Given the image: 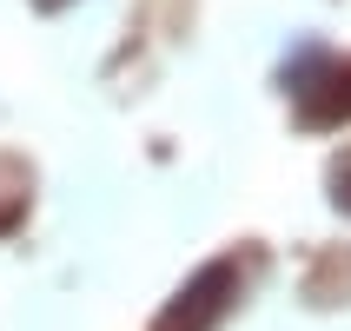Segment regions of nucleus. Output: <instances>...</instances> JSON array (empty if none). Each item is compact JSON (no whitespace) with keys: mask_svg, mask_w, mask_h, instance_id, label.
<instances>
[{"mask_svg":"<svg viewBox=\"0 0 351 331\" xmlns=\"http://www.w3.org/2000/svg\"><path fill=\"white\" fill-rule=\"evenodd\" d=\"M292 106L305 126H338L351 119V60L338 53H298V66H285Z\"/></svg>","mask_w":351,"mask_h":331,"instance_id":"f257e3e1","label":"nucleus"},{"mask_svg":"<svg viewBox=\"0 0 351 331\" xmlns=\"http://www.w3.org/2000/svg\"><path fill=\"white\" fill-rule=\"evenodd\" d=\"M232 292H239V272L219 258V265H206V272L186 285V292L159 312V325L153 331H213L219 318H226V305H232Z\"/></svg>","mask_w":351,"mask_h":331,"instance_id":"f03ea898","label":"nucleus"},{"mask_svg":"<svg viewBox=\"0 0 351 331\" xmlns=\"http://www.w3.org/2000/svg\"><path fill=\"white\" fill-rule=\"evenodd\" d=\"M332 186H338V206H351V159H338V166H332Z\"/></svg>","mask_w":351,"mask_h":331,"instance_id":"7ed1b4c3","label":"nucleus"},{"mask_svg":"<svg viewBox=\"0 0 351 331\" xmlns=\"http://www.w3.org/2000/svg\"><path fill=\"white\" fill-rule=\"evenodd\" d=\"M34 7H66V0H34Z\"/></svg>","mask_w":351,"mask_h":331,"instance_id":"20e7f679","label":"nucleus"}]
</instances>
